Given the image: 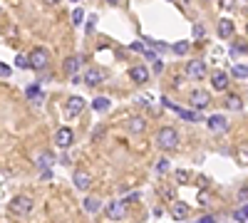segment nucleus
<instances>
[{
	"mask_svg": "<svg viewBox=\"0 0 248 223\" xmlns=\"http://www.w3.org/2000/svg\"><path fill=\"white\" fill-rule=\"evenodd\" d=\"M231 74H233V77H238V79H246V77H248V67H246V65H233Z\"/></svg>",
	"mask_w": 248,
	"mask_h": 223,
	"instance_id": "4be33fe9",
	"label": "nucleus"
},
{
	"mask_svg": "<svg viewBox=\"0 0 248 223\" xmlns=\"http://www.w3.org/2000/svg\"><path fill=\"white\" fill-rule=\"evenodd\" d=\"M226 109H231V112H238V109H243V99L238 97V94H229L226 97Z\"/></svg>",
	"mask_w": 248,
	"mask_h": 223,
	"instance_id": "6ab92c4d",
	"label": "nucleus"
},
{
	"mask_svg": "<svg viewBox=\"0 0 248 223\" xmlns=\"http://www.w3.org/2000/svg\"><path fill=\"white\" fill-rule=\"evenodd\" d=\"M28 62H30L32 70L43 72V70L50 65V50H47V47H32L30 55H28Z\"/></svg>",
	"mask_w": 248,
	"mask_h": 223,
	"instance_id": "f03ea898",
	"label": "nucleus"
},
{
	"mask_svg": "<svg viewBox=\"0 0 248 223\" xmlns=\"http://www.w3.org/2000/svg\"><path fill=\"white\" fill-rule=\"evenodd\" d=\"M87 104H85V99H82V97H70L67 99V104H65V109H67V114L70 117H77V114H82V109H85Z\"/></svg>",
	"mask_w": 248,
	"mask_h": 223,
	"instance_id": "9d476101",
	"label": "nucleus"
},
{
	"mask_svg": "<svg viewBox=\"0 0 248 223\" xmlns=\"http://www.w3.org/2000/svg\"><path fill=\"white\" fill-rule=\"evenodd\" d=\"M45 3H50V5H55V3H60V0H45Z\"/></svg>",
	"mask_w": 248,
	"mask_h": 223,
	"instance_id": "58836bf2",
	"label": "nucleus"
},
{
	"mask_svg": "<svg viewBox=\"0 0 248 223\" xmlns=\"http://www.w3.org/2000/svg\"><path fill=\"white\" fill-rule=\"evenodd\" d=\"M0 77H10V67L0 62Z\"/></svg>",
	"mask_w": 248,
	"mask_h": 223,
	"instance_id": "7c9ffc66",
	"label": "nucleus"
},
{
	"mask_svg": "<svg viewBox=\"0 0 248 223\" xmlns=\"http://www.w3.org/2000/svg\"><path fill=\"white\" fill-rule=\"evenodd\" d=\"M238 198L243 201V204H248V189H241V191H238Z\"/></svg>",
	"mask_w": 248,
	"mask_h": 223,
	"instance_id": "473e14b6",
	"label": "nucleus"
},
{
	"mask_svg": "<svg viewBox=\"0 0 248 223\" xmlns=\"http://www.w3.org/2000/svg\"><path fill=\"white\" fill-rule=\"evenodd\" d=\"M15 65H17V67H30V62H28V57H25V55H17Z\"/></svg>",
	"mask_w": 248,
	"mask_h": 223,
	"instance_id": "c756f323",
	"label": "nucleus"
},
{
	"mask_svg": "<svg viewBox=\"0 0 248 223\" xmlns=\"http://www.w3.org/2000/svg\"><path fill=\"white\" fill-rule=\"evenodd\" d=\"M72 141H75V132H72L70 127H62V129H57V134H55V144H57L60 149H67V147H72Z\"/></svg>",
	"mask_w": 248,
	"mask_h": 223,
	"instance_id": "423d86ee",
	"label": "nucleus"
},
{
	"mask_svg": "<svg viewBox=\"0 0 248 223\" xmlns=\"http://www.w3.org/2000/svg\"><path fill=\"white\" fill-rule=\"evenodd\" d=\"M92 107H94L97 112H107V109H109V99H107V97H97L94 102H92Z\"/></svg>",
	"mask_w": 248,
	"mask_h": 223,
	"instance_id": "412c9836",
	"label": "nucleus"
},
{
	"mask_svg": "<svg viewBox=\"0 0 248 223\" xmlns=\"http://www.w3.org/2000/svg\"><path fill=\"white\" fill-rule=\"evenodd\" d=\"M209 129H214V132H226V129H229V117L211 114V117H209Z\"/></svg>",
	"mask_w": 248,
	"mask_h": 223,
	"instance_id": "9b49d317",
	"label": "nucleus"
},
{
	"mask_svg": "<svg viewBox=\"0 0 248 223\" xmlns=\"http://www.w3.org/2000/svg\"><path fill=\"white\" fill-rule=\"evenodd\" d=\"M90 184H92V176L87 174V171H75V186L79 189V191H87L90 189Z\"/></svg>",
	"mask_w": 248,
	"mask_h": 223,
	"instance_id": "4468645a",
	"label": "nucleus"
},
{
	"mask_svg": "<svg viewBox=\"0 0 248 223\" xmlns=\"http://www.w3.org/2000/svg\"><path fill=\"white\" fill-rule=\"evenodd\" d=\"M199 223H216V218H214V216H206V218H201Z\"/></svg>",
	"mask_w": 248,
	"mask_h": 223,
	"instance_id": "e433bc0d",
	"label": "nucleus"
},
{
	"mask_svg": "<svg viewBox=\"0 0 248 223\" xmlns=\"http://www.w3.org/2000/svg\"><path fill=\"white\" fill-rule=\"evenodd\" d=\"M75 3H77V0H75Z\"/></svg>",
	"mask_w": 248,
	"mask_h": 223,
	"instance_id": "a19ab883",
	"label": "nucleus"
},
{
	"mask_svg": "<svg viewBox=\"0 0 248 223\" xmlns=\"http://www.w3.org/2000/svg\"><path fill=\"white\" fill-rule=\"evenodd\" d=\"M127 129H129V134H141L144 129H147V119L144 117H129Z\"/></svg>",
	"mask_w": 248,
	"mask_h": 223,
	"instance_id": "ddd939ff",
	"label": "nucleus"
},
{
	"mask_svg": "<svg viewBox=\"0 0 248 223\" xmlns=\"http://www.w3.org/2000/svg\"><path fill=\"white\" fill-rule=\"evenodd\" d=\"M105 72H102L99 67H90V70H85V79H82V82H85L87 87H99L102 82H105Z\"/></svg>",
	"mask_w": 248,
	"mask_h": 223,
	"instance_id": "39448f33",
	"label": "nucleus"
},
{
	"mask_svg": "<svg viewBox=\"0 0 248 223\" xmlns=\"http://www.w3.org/2000/svg\"><path fill=\"white\" fill-rule=\"evenodd\" d=\"M40 176H43V178H45V181H47V178H50V176H52V169H43V174H40Z\"/></svg>",
	"mask_w": 248,
	"mask_h": 223,
	"instance_id": "f704fd0d",
	"label": "nucleus"
},
{
	"mask_svg": "<svg viewBox=\"0 0 248 223\" xmlns=\"http://www.w3.org/2000/svg\"><path fill=\"white\" fill-rule=\"evenodd\" d=\"M238 164L248 166V144H243V147L238 149Z\"/></svg>",
	"mask_w": 248,
	"mask_h": 223,
	"instance_id": "a878e982",
	"label": "nucleus"
},
{
	"mask_svg": "<svg viewBox=\"0 0 248 223\" xmlns=\"http://www.w3.org/2000/svg\"><path fill=\"white\" fill-rule=\"evenodd\" d=\"M99 206H102V204H99V201H97L94 196H87V198H85V211L97 213V211H99Z\"/></svg>",
	"mask_w": 248,
	"mask_h": 223,
	"instance_id": "aec40b11",
	"label": "nucleus"
},
{
	"mask_svg": "<svg viewBox=\"0 0 248 223\" xmlns=\"http://www.w3.org/2000/svg\"><path fill=\"white\" fill-rule=\"evenodd\" d=\"M229 74H226V72H216L214 77H211V85H214V89H218V92H223L226 87H229Z\"/></svg>",
	"mask_w": 248,
	"mask_h": 223,
	"instance_id": "f3484780",
	"label": "nucleus"
},
{
	"mask_svg": "<svg viewBox=\"0 0 248 223\" xmlns=\"http://www.w3.org/2000/svg\"><path fill=\"white\" fill-rule=\"evenodd\" d=\"M28 97H32V99H37V102H40L45 94H43V89H40L37 85H30V87H28Z\"/></svg>",
	"mask_w": 248,
	"mask_h": 223,
	"instance_id": "b1692460",
	"label": "nucleus"
},
{
	"mask_svg": "<svg viewBox=\"0 0 248 223\" xmlns=\"http://www.w3.org/2000/svg\"><path fill=\"white\" fill-rule=\"evenodd\" d=\"M132 50H134V52H144V45H141V43H134Z\"/></svg>",
	"mask_w": 248,
	"mask_h": 223,
	"instance_id": "c9c22d12",
	"label": "nucleus"
},
{
	"mask_svg": "<svg viewBox=\"0 0 248 223\" xmlns=\"http://www.w3.org/2000/svg\"><path fill=\"white\" fill-rule=\"evenodd\" d=\"M203 25H194V37H203Z\"/></svg>",
	"mask_w": 248,
	"mask_h": 223,
	"instance_id": "2f4dec72",
	"label": "nucleus"
},
{
	"mask_svg": "<svg viewBox=\"0 0 248 223\" xmlns=\"http://www.w3.org/2000/svg\"><path fill=\"white\" fill-rule=\"evenodd\" d=\"M186 74H189V79H206L209 67H206L203 59H189V65H186Z\"/></svg>",
	"mask_w": 248,
	"mask_h": 223,
	"instance_id": "20e7f679",
	"label": "nucleus"
},
{
	"mask_svg": "<svg viewBox=\"0 0 248 223\" xmlns=\"http://www.w3.org/2000/svg\"><path fill=\"white\" fill-rule=\"evenodd\" d=\"M37 166H40V169H47V166H52V154H40V159H37Z\"/></svg>",
	"mask_w": 248,
	"mask_h": 223,
	"instance_id": "5701e85b",
	"label": "nucleus"
},
{
	"mask_svg": "<svg viewBox=\"0 0 248 223\" xmlns=\"http://www.w3.org/2000/svg\"><path fill=\"white\" fill-rule=\"evenodd\" d=\"M221 8L223 10H231L233 8V0H221Z\"/></svg>",
	"mask_w": 248,
	"mask_h": 223,
	"instance_id": "72a5a7b5",
	"label": "nucleus"
},
{
	"mask_svg": "<svg viewBox=\"0 0 248 223\" xmlns=\"http://www.w3.org/2000/svg\"><path fill=\"white\" fill-rule=\"evenodd\" d=\"M246 32H248V28H246Z\"/></svg>",
	"mask_w": 248,
	"mask_h": 223,
	"instance_id": "ea45409f",
	"label": "nucleus"
},
{
	"mask_svg": "<svg viewBox=\"0 0 248 223\" xmlns=\"http://www.w3.org/2000/svg\"><path fill=\"white\" fill-rule=\"evenodd\" d=\"M156 171H159V174H167V171H169V159H161L159 164H156Z\"/></svg>",
	"mask_w": 248,
	"mask_h": 223,
	"instance_id": "cd10ccee",
	"label": "nucleus"
},
{
	"mask_svg": "<svg viewBox=\"0 0 248 223\" xmlns=\"http://www.w3.org/2000/svg\"><path fill=\"white\" fill-rule=\"evenodd\" d=\"M174 52H176V55H186V52H189V40H181V43H176V45H174Z\"/></svg>",
	"mask_w": 248,
	"mask_h": 223,
	"instance_id": "bb28decb",
	"label": "nucleus"
},
{
	"mask_svg": "<svg viewBox=\"0 0 248 223\" xmlns=\"http://www.w3.org/2000/svg\"><path fill=\"white\" fill-rule=\"evenodd\" d=\"M171 218H176V221L189 218V204H184V201H176V204L171 206Z\"/></svg>",
	"mask_w": 248,
	"mask_h": 223,
	"instance_id": "dca6fc26",
	"label": "nucleus"
},
{
	"mask_svg": "<svg viewBox=\"0 0 248 223\" xmlns=\"http://www.w3.org/2000/svg\"><path fill=\"white\" fill-rule=\"evenodd\" d=\"M122 0H107V5H119Z\"/></svg>",
	"mask_w": 248,
	"mask_h": 223,
	"instance_id": "4c0bfd02",
	"label": "nucleus"
},
{
	"mask_svg": "<svg viewBox=\"0 0 248 223\" xmlns=\"http://www.w3.org/2000/svg\"><path fill=\"white\" fill-rule=\"evenodd\" d=\"M164 104H167L169 109H174V112H176V114H179L181 119H186V121H199V119H201V117H199L196 112H186V109H181V107H176V104H171V102H169V99H164Z\"/></svg>",
	"mask_w": 248,
	"mask_h": 223,
	"instance_id": "2eb2a0df",
	"label": "nucleus"
},
{
	"mask_svg": "<svg viewBox=\"0 0 248 223\" xmlns=\"http://www.w3.org/2000/svg\"><path fill=\"white\" fill-rule=\"evenodd\" d=\"M233 35V23L229 17H223L221 23H218V37H223V40H229Z\"/></svg>",
	"mask_w": 248,
	"mask_h": 223,
	"instance_id": "a211bd4d",
	"label": "nucleus"
},
{
	"mask_svg": "<svg viewBox=\"0 0 248 223\" xmlns=\"http://www.w3.org/2000/svg\"><path fill=\"white\" fill-rule=\"evenodd\" d=\"M236 221H241V223H248V204H243V206L236 211Z\"/></svg>",
	"mask_w": 248,
	"mask_h": 223,
	"instance_id": "393cba45",
	"label": "nucleus"
},
{
	"mask_svg": "<svg viewBox=\"0 0 248 223\" xmlns=\"http://www.w3.org/2000/svg\"><path fill=\"white\" fill-rule=\"evenodd\" d=\"M62 70H65V74H67V77H75V74L79 72V55L67 57L65 62H62Z\"/></svg>",
	"mask_w": 248,
	"mask_h": 223,
	"instance_id": "f8f14e48",
	"label": "nucleus"
},
{
	"mask_svg": "<svg viewBox=\"0 0 248 223\" xmlns=\"http://www.w3.org/2000/svg\"><path fill=\"white\" fill-rule=\"evenodd\" d=\"M107 216L112 221H122L124 216H127V204H124V201H109L107 204Z\"/></svg>",
	"mask_w": 248,
	"mask_h": 223,
	"instance_id": "0eeeda50",
	"label": "nucleus"
},
{
	"mask_svg": "<svg viewBox=\"0 0 248 223\" xmlns=\"http://www.w3.org/2000/svg\"><path fill=\"white\" fill-rule=\"evenodd\" d=\"M189 102H191V107H194V109H203V107H209L211 97H209V92H203V89H196V92H191Z\"/></svg>",
	"mask_w": 248,
	"mask_h": 223,
	"instance_id": "6e6552de",
	"label": "nucleus"
},
{
	"mask_svg": "<svg viewBox=\"0 0 248 223\" xmlns=\"http://www.w3.org/2000/svg\"><path fill=\"white\" fill-rule=\"evenodd\" d=\"M129 77L134 85H144V82H149V70L144 65H134V67H129Z\"/></svg>",
	"mask_w": 248,
	"mask_h": 223,
	"instance_id": "1a4fd4ad",
	"label": "nucleus"
},
{
	"mask_svg": "<svg viewBox=\"0 0 248 223\" xmlns=\"http://www.w3.org/2000/svg\"><path fill=\"white\" fill-rule=\"evenodd\" d=\"M32 208H35V201H32L30 196H15V198L10 201V213H15V216H20V218L30 216Z\"/></svg>",
	"mask_w": 248,
	"mask_h": 223,
	"instance_id": "7ed1b4c3",
	"label": "nucleus"
},
{
	"mask_svg": "<svg viewBox=\"0 0 248 223\" xmlns=\"http://www.w3.org/2000/svg\"><path fill=\"white\" fill-rule=\"evenodd\" d=\"M156 147L161 151H174L179 147V132L174 127H161L156 132Z\"/></svg>",
	"mask_w": 248,
	"mask_h": 223,
	"instance_id": "f257e3e1",
	"label": "nucleus"
},
{
	"mask_svg": "<svg viewBox=\"0 0 248 223\" xmlns=\"http://www.w3.org/2000/svg\"><path fill=\"white\" fill-rule=\"evenodd\" d=\"M82 17H85V13H82V10L77 8V10L72 13V23H75V25H82Z\"/></svg>",
	"mask_w": 248,
	"mask_h": 223,
	"instance_id": "c85d7f7f",
	"label": "nucleus"
}]
</instances>
